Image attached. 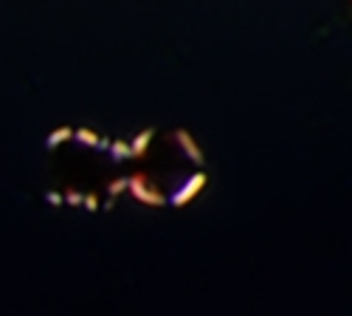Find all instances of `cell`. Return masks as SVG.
I'll return each instance as SVG.
<instances>
[{
    "label": "cell",
    "mask_w": 352,
    "mask_h": 316,
    "mask_svg": "<svg viewBox=\"0 0 352 316\" xmlns=\"http://www.w3.org/2000/svg\"><path fill=\"white\" fill-rule=\"evenodd\" d=\"M127 184L119 145L87 130H60L45 145V198L56 207H110Z\"/></svg>",
    "instance_id": "1"
}]
</instances>
